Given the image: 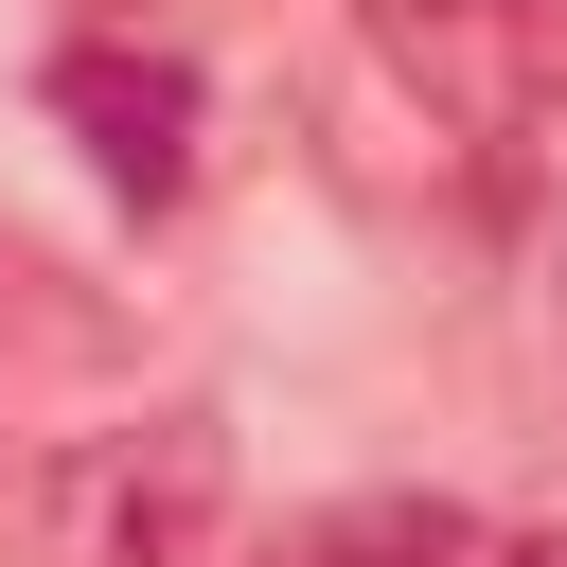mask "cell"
Here are the masks:
<instances>
[{
	"label": "cell",
	"instance_id": "6da1fadb",
	"mask_svg": "<svg viewBox=\"0 0 567 567\" xmlns=\"http://www.w3.org/2000/svg\"><path fill=\"white\" fill-rule=\"evenodd\" d=\"M230 549V425L142 408L53 478V567H213Z\"/></svg>",
	"mask_w": 567,
	"mask_h": 567
},
{
	"label": "cell",
	"instance_id": "7a4b0ae2",
	"mask_svg": "<svg viewBox=\"0 0 567 567\" xmlns=\"http://www.w3.org/2000/svg\"><path fill=\"white\" fill-rule=\"evenodd\" d=\"M35 106L89 142L106 195H177V177H195V71L142 53V35H71V53L35 71Z\"/></svg>",
	"mask_w": 567,
	"mask_h": 567
},
{
	"label": "cell",
	"instance_id": "3957f363",
	"mask_svg": "<svg viewBox=\"0 0 567 567\" xmlns=\"http://www.w3.org/2000/svg\"><path fill=\"white\" fill-rule=\"evenodd\" d=\"M372 35H390V71H408L425 106H461V124H514V89H532L514 0H372Z\"/></svg>",
	"mask_w": 567,
	"mask_h": 567
},
{
	"label": "cell",
	"instance_id": "277c9868",
	"mask_svg": "<svg viewBox=\"0 0 567 567\" xmlns=\"http://www.w3.org/2000/svg\"><path fill=\"white\" fill-rule=\"evenodd\" d=\"M284 567H478V532L443 514V496H354L337 532H301Z\"/></svg>",
	"mask_w": 567,
	"mask_h": 567
},
{
	"label": "cell",
	"instance_id": "5b68a950",
	"mask_svg": "<svg viewBox=\"0 0 567 567\" xmlns=\"http://www.w3.org/2000/svg\"><path fill=\"white\" fill-rule=\"evenodd\" d=\"M478 567H567V532H496V549H478Z\"/></svg>",
	"mask_w": 567,
	"mask_h": 567
}]
</instances>
